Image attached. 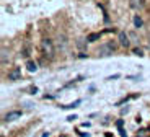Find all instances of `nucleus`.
<instances>
[{
    "mask_svg": "<svg viewBox=\"0 0 150 137\" xmlns=\"http://www.w3.org/2000/svg\"><path fill=\"white\" fill-rule=\"evenodd\" d=\"M114 51H116V44H114L112 41H108V43H105V44L100 46V49H98V56L100 57H108V56H111Z\"/></svg>",
    "mask_w": 150,
    "mask_h": 137,
    "instance_id": "nucleus-1",
    "label": "nucleus"
},
{
    "mask_svg": "<svg viewBox=\"0 0 150 137\" xmlns=\"http://www.w3.org/2000/svg\"><path fill=\"white\" fill-rule=\"evenodd\" d=\"M41 51L44 56L47 57H54V52H56V48H54V43L49 38H46V39L41 41Z\"/></svg>",
    "mask_w": 150,
    "mask_h": 137,
    "instance_id": "nucleus-2",
    "label": "nucleus"
},
{
    "mask_svg": "<svg viewBox=\"0 0 150 137\" xmlns=\"http://www.w3.org/2000/svg\"><path fill=\"white\" fill-rule=\"evenodd\" d=\"M117 41H119V44L122 46V48H129V44H131L129 34L126 33V31H119V33H117Z\"/></svg>",
    "mask_w": 150,
    "mask_h": 137,
    "instance_id": "nucleus-3",
    "label": "nucleus"
},
{
    "mask_svg": "<svg viewBox=\"0 0 150 137\" xmlns=\"http://www.w3.org/2000/svg\"><path fill=\"white\" fill-rule=\"evenodd\" d=\"M8 80H11V82L21 80V69H20V67H13V69L8 72Z\"/></svg>",
    "mask_w": 150,
    "mask_h": 137,
    "instance_id": "nucleus-4",
    "label": "nucleus"
},
{
    "mask_svg": "<svg viewBox=\"0 0 150 137\" xmlns=\"http://www.w3.org/2000/svg\"><path fill=\"white\" fill-rule=\"evenodd\" d=\"M18 118H21V111H10L4 116V121L5 122H11V121H16Z\"/></svg>",
    "mask_w": 150,
    "mask_h": 137,
    "instance_id": "nucleus-5",
    "label": "nucleus"
},
{
    "mask_svg": "<svg viewBox=\"0 0 150 137\" xmlns=\"http://www.w3.org/2000/svg\"><path fill=\"white\" fill-rule=\"evenodd\" d=\"M101 38V33H91L86 36V43H95V41H98Z\"/></svg>",
    "mask_w": 150,
    "mask_h": 137,
    "instance_id": "nucleus-6",
    "label": "nucleus"
},
{
    "mask_svg": "<svg viewBox=\"0 0 150 137\" xmlns=\"http://www.w3.org/2000/svg\"><path fill=\"white\" fill-rule=\"evenodd\" d=\"M144 7V0H131V8L134 10H139V8Z\"/></svg>",
    "mask_w": 150,
    "mask_h": 137,
    "instance_id": "nucleus-7",
    "label": "nucleus"
},
{
    "mask_svg": "<svg viewBox=\"0 0 150 137\" xmlns=\"http://www.w3.org/2000/svg\"><path fill=\"white\" fill-rule=\"evenodd\" d=\"M26 69H28V72H36L38 70L36 62H34V60H28V62H26Z\"/></svg>",
    "mask_w": 150,
    "mask_h": 137,
    "instance_id": "nucleus-8",
    "label": "nucleus"
},
{
    "mask_svg": "<svg viewBox=\"0 0 150 137\" xmlns=\"http://www.w3.org/2000/svg\"><path fill=\"white\" fill-rule=\"evenodd\" d=\"M132 23H134V26H135V28H142V25H144L142 18H140L139 15H135L134 18H132Z\"/></svg>",
    "mask_w": 150,
    "mask_h": 137,
    "instance_id": "nucleus-9",
    "label": "nucleus"
},
{
    "mask_svg": "<svg viewBox=\"0 0 150 137\" xmlns=\"http://www.w3.org/2000/svg\"><path fill=\"white\" fill-rule=\"evenodd\" d=\"M59 46H60L62 49H64L65 46H67V38H65L64 34H62V36H59Z\"/></svg>",
    "mask_w": 150,
    "mask_h": 137,
    "instance_id": "nucleus-10",
    "label": "nucleus"
},
{
    "mask_svg": "<svg viewBox=\"0 0 150 137\" xmlns=\"http://www.w3.org/2000/svg\"><path fill=\"white\" fill-rule=\"evenodd\" d=\"M7 57H8L7 49H2V64H5V62H7Z\"/></svg>",
    "mask_w": 150,
    "mask_h": 137,
    "instance_id": "nucleus-11",
    "label": "nucleus"
},
{
    "mask_svg": "<svg viewBox=\"0 0 150 137\" xmlns=\"http://www.w3.org/2000/svg\"><path fill=\"white\" fill-rule=\"evenodd\" d=\"M77 104H80V100H77L75 103H72V104H67V106H62V108H64V109H70V108H75Z\"/></svg>",
    "mask_w": 150,
    "mask_h": 137,
    "instance_id": "nucleus-12",
    "label": "nucleus"
},
{
    "mask_svg": "<svg viewBox=\"0 0 150 137\" xmlns=\"http://www.w3.org/2000/svg\"><path fill=\"white\" fill-rule=\"evenodd\" d=\"M132 52H134L135 56H140V57L144 56V51H142V49H134V51H132Z\"/></svg>",
    "mask_w": 150,
    "mask_h": 137,
    "instance_id": "nucleus-13",
    "label": "nucleus"
},
{
    "mask_svg": "<svg viewBox=\"0 0 150 137\" xmlns=\"http://www.w3.org/2000/svg\"><path fill=\"white\" fill-rule=\"evenodd\" d=\"M77 46H79L80 49H83V48H85V41H83V39H79V41H77Z\"/></svg>",
    "mask_w": 150,
    "mask_h": 137,
    "instance_id": "nucleus-14",
    "label": "nucleus"
},
{
    "mask_svg": "<svg viewBox=\"0 0 150 137\" xmlns=\"http://www.w3.org/2000/svg\"><path fill=\"white\" fill-rule=\"evenodd\" d=\"M121 75L119 74H116V75H112V77H108V80H116V78H119Z\"/></svg>",
    "mask_w": 150,
    "mask_h": 137,
    "instance_id": "nucleus-15",
    "label": "nucleus"
},
{
    "mask_svg": "<svg viewBox=\"0 0 150 137\" xmlns=\"http://www.w3.org/2000/svg\"><path fill=\"white\" fill-rule=\"evenodd\" d=\"M67 119H69V121H74V119H77V116H75V114H74V116H69Z\"/></svg>",
    "mask_w": 150,
    "mask_h": 137,
    "instance_id": "nucleus-16",
    "label": "nucleus"
},
{
    "mask_svg": "<svg viewBox=\"0 0 150 137\" xmlns=\"http://www.w3.org/2000/svg\"><path fill=\"white\" fill-rule=\"evenodd\" d=\"M149 46H150V38H149Z\"/></svg>",
    "mask_w": 150,
    "mask_h": 137,
    "instance_id": "nucleus-17",
    "label": "nucleus"
}]
</instances>
